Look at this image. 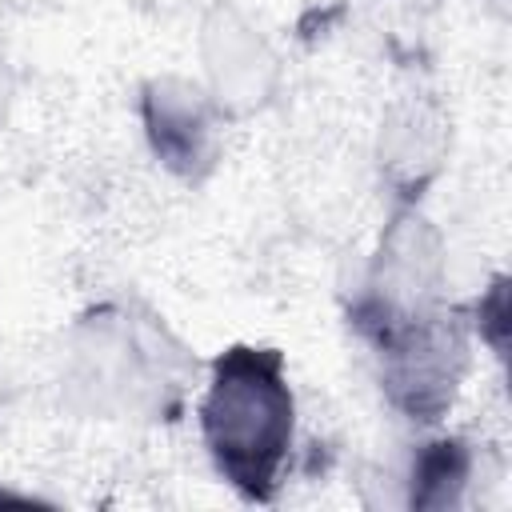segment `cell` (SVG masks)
<instances>
[{"instance_id":"6da1fadb","label":"cell","mask_w":512,"mask_h":512,"mask_svg":"<svg viewBox=\"0 0 512 512\" xmlns=\"http://www.w3.org/2000/svg\"><path fill=\"white\" fill-rule=\"evenodd\" d=\"M204 440L220 472L256 500H268L292 444V392L280 356L268 348H228L204 396Z\"/></svg>"}]
</instances>
